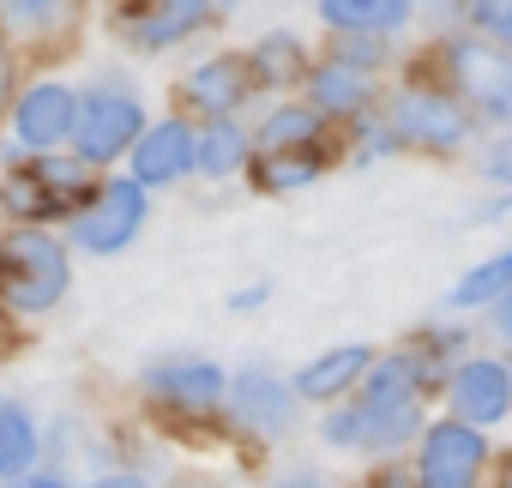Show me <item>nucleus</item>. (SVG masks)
<instances>
[{
	"label": "nucleus",
	"mask_w": 512,
	"mask_h": 488,
	"mask_svg": "<svg viewBox=\"0 0 512 488\" xmlns=\"http://www.w3.org/2000/svg\"><path fill=\"white\" fill-rule=\"evenodd\" d=\"M302 43L296 37H266L260 43V55H253L247 67H253V79H266V85H290L296 73H302V55H296Z\"/></svg>",
	"instance_id": "24"
},
{
	"label": "nucleus",
	"mask_w": 512,
	"mask_h": 488,
	"mask_svg": "<svg viewBox=\"0 0 512 488\" xmlns=\"http://www.w3.org/2000/svg\"><path fill=\"white\" fill-rule=\"evenodd\" d=\"M145 386H151V398L169 404V410H211L229 380H223V368H211V362H157V368L145 374Z\"/></svg>",
	"instance_id": "11"
},
{
	"label": "nucleus",
	"mask_w": 512,
	"mask_h": 488,
	"mask_svg": "<svg viewBox=\"0 0 512 488\" xmlns=\"http://www.w3.org/2000/svg\"><path fill=\"white\" fill-rule=\"evenodd\" d=\"M410 434H422V398H416V362L392 356L368 374L356 410L326 416V440L332 446H404Z\"/></svg>",
	"instance_id": "1"
},
{
	"label": "nucleus",
	"mask_w": 512,
	"mask_h": 488,
	"mask_svg": "<svg viewBox=\"0 0 512 488\" xmlns=\"http://www.w3.org/2000/svg\"><path fill=\"white\" fill-rule=\"evenodd\" d=\"M512 290V254H494L488 266H476L458 290H452V302L458 308H476V302H494V296H506Z\"/></svg>",
	"instance_id": "23"
},
{
	"label": "nucleus",
	"mask_w": 512,
	"mask_h": 488,
	"mask_svg": "<svg viewBox=\"0 0 512 488\" xmlns=\"http://www.w3.org/2000/svg\"><path fill=\"white\" fill-rule=\"evenodd\" d=\"M452 79L482 121H512V55L488 43H452Z\"/></svg>",
	"instance_id": "7"
},
{
	"label": "nucleus",
	"mask_w": 512,
	"mask_h": 488,
	"mask_svg": "<svg viewBox=\"0 0 512 488\" xmlns=\"http://www.w3.org/2000/svg\"><path fill=\"white\" fill-rule=\"evenodd\" d=\"M470 19H476L482 37H494V43L512 49V0H470Z\"/></svg>",
	"instance_id": "26"
},
{
	"label": "nucleus",
	"mask_w": 512,
	"mask_h": 488,
	"mask_svg": "<svg viewBox=\"0 0 512 488\" xmlns=\"http://www.w3.org/2000/svg\"><path fill=\"white\" fill-rule=\"evenodd\" d=\"M241 157H247V139H241L235 121L217 115L205 133H193V169H199V175H211V181H217V175H235Z\"/></svg>",
	"instance_id": "19"
},
{
	"label": "nucleus",
	"mask_w": 512,
	"mask_h": 488,
	"mask_svg": "<svg viewBox=\"0 0 512 488\" xmlns=\"http://www.w3.org/2000/svg\"><path fill=\"white\" fill-rule=\"evenodd\" d=\"M67 248L43 229V223H25L13 235H0V302L13 314H49L61 296H67Z\"/></svg>",
	"instance_id": "2"
},
{
	"label": "nucleus",
	"mask_w": 512,
	"mask_h": 488,
	"mask_svg": "<svg viewBox=\"0 0 512 488\" xmlns=\"http://www.w3.org/2000/svg\"><path fill=\"white\" fill-rule=\"evenodd\" d=\"M139 229H145V187L139 181H103L73 211V241L85 254H121Z\"/></svg>",
	"instance_id": "4"
},
{
	"label": "nucleus",
	"mask_w": 512,
	"mask_h": 488,
	"mask_svg": "<svg viewBox=\"0 0 512 488\" xmlns=\"http://www.w3.org/2000/svg\"><path fill=\"white\" fill-rule=\"evenodd\" d=\"M85 169L91 163H67L55 151H31V163L0 187V205L25 223H43V217H73V205L85 199Z\"/></svg>",
	"instance_id": "3"
},
{
	"label": "nucleus",
	"mask_w": 512,
	"mask_h": 488,
	"mask_svg": "<svg viewBox=\"0 0 512 488\" xmlns=\"http://www.w3.org/2000/svg\"><path fill=\"white\" fill-rule=\"evenodd\" d=\"M392 127L404 139H416V145H434V151H446V145L464 139V115L446 97H428V91H404L398 109H392Z\"/></svg>",
	"instance_id": "13"
},
{
	"label": "nucleus",
	"mask_w": 512,
	"mask_h": 488,
	"mask_svg": "<svg viewBox=\"0 0 512 488\" xmlns=\"http://www.w3.org/2000/svg\"><path fill=\"white\" fill-rule=\"evenodd\" d=\"M362 374H368V350H362V344H344V350L314 356V362L296 374V392H302V398H338V392L356 386Z\"/></svg>",
	"instance_id": "17"
},
{
	"label": "nucleus",
	"mask_w": 512,
	"mask_h": 488,
	"mask_svg": "<svg viewBox=\"0 0 512 488\" xmlns=\"http://www.w3.org/2000/svg\"><path fill=\"white\" fill-rule=\"evenodd\" d=\"M73 121H79V91L73 85H31L19 103H13V127H19V145L25 151H55L73 139Z\"/></svg>",
	"instance_id": "9"
},
{
	"label": "nucleus",
	"mask_w": 512,
	"mask_h": 488,
	"mask_svg": "<svg viewBox=\"0 0 512 488\" xmlns=\"http://www.w3.org/2000/svg\"><path fill=\"white\" fill-rule=\"evenodd\" d=\"M506 374H512V368H506Z\"/></svg>",
	"instance_id": "36"
},
{
	"label": "nucleus",
	"mask_w": 512,
	"mask_h": 488,
	"mask_svg": "<svg viewBox=\"0 0 512 488\" xmlns=\"http://www.w3.org/2000/svg\"><path fill=\"white\" fill-rule=\"evenodd\" d=\"M296 488H326V482H296Z\"/></svg>",
	"instance_id": "34"
},
{
	"label": "nucleus",
	"mask_w": 512,
	"mask_h": 488,
	"mask_svg": "<svg viewBox=\"0 0 512 488\" xmlns=\"http://www.w3.org/2000/svg\"><path fill=\"white\" fill-rule=\"evenodd\" d=\"M13 488H67V482H61L55 470H19V482H13Z\"/></svg>",
	"instance_id": "29"
},
{
	"label": "nucleus",
	"mask_w": 512,
	"mask_h": 488,
	"mask_svg": "<svg viewBox=\"0 0 512 488\" xmlns=\"http://www.w3.org/2000/svg\"><path fill=\"white\" fill-rule=\"evenodd\" d=\"M500 320H506V332H512V290H506V308H500Z\"/></svg>",
	"instance_id": "33"
},
{
	"label": "nucleus",
	"mask_w": 512,
	"mask_h": 488,
	"mask_svg": "<svg viewBox=\"0 0 512 488\" xmlns=\"http://www.w3.org/2000/svg\"><path fill=\"white\" fill-rule=\"evenodd\" d=\"M67 13V0H0V19H7L13 31H43Z\"/></svg>",
	"instance_id": "25"
},
{
	"label": "nucleus",
	"mask_w": 512,
	"mask_h": 488,
	"mask_svg": "<svg viewBox=\"0 0 512 488\" xmlns=\"http://www.w3.org/2000/svg\"><path fill=\"white\" fill-rule=\"evenodd\" d=\"M506 488H512V476H506Z\"/></svg>",
	"instance_id": "35"
},
{
	"label": "nucleus",
	"mask_w": 512,
	"mask_h": 488,
	"mask_svg": "<svg viewBox=\"0 0 512 488\" xmlns=\"http://www.w3.org/2000/svg\"><path fill=\"white\" fill-rule=\"evenodd\" d=\"M422 434H428L422 440V488H476L482 458H488L476 422H434Z\"/></svg>",
	"instance_id": "8"
},
{
	"label": "nucleus",
	"mask_w": 512,
	"mask_h": 488,
	"mask_svg": "<svg viewBox=\"0 0 512 488\" xmlns=\"http://www.w3.org/2000/svg\"><path fill=\"white\" fill-rule=\"evenodd\" d=\"M7 85H13V67H7V55H0V97H7Z\"/></svg>",
	"instance_id": "32"
},
{
	"label": "nucleus",
	"mask_w": 512,
	"mask_h": 488,
	"mask_svg": "<svg viewBox=\"0 0 512 488\" xmlns=\"http://www.w3.org/2000/svg\"><path fill=\"white\" fill-rule=\"evenodd\" d=\"M139 133H145V109L133 91H85L79 97V121H73L79 163H115Z\"/></svg>",
	"instance_id": "5"
},
{
	"label": "nucleus",
	"mask_w": 512,
	"mask_h": 488,
	"mask_svg": "<svg viewBox=\"0 0 512 488\" xmlns=\"http://www.w3.org/2000/svg\"><path fill=\"white\" fill-rule=\"evenodd\" d=\"M205 19H211V0H121L115 7V31L133 49H169L193 37Z\"/></svg>",
	"instance_id": "6"
},
{
	"label": "nucleus",
	"mask_w": 512,
	"mask_h": 488,
	"mask_svg": "<svg viewBox=\"0 0 512 488\" xmlns=\"http://www.w3.org/2000/svg\"><path fill=\"white\" fill-rule=\"evenodd\" d=\"M452 404H458V422H500L512 404V374L500 362H464L452 374Z\"/></svg>",
	"instance_id": "12"
},
{
	"label": "nucleus",
	"mask_w": 512,
	"mask_h": 488,
	"mask_svg": "<svg viewBox=\"0 0 512 488\" xmlns=\"http://www.w3.org/2000/svg\"><path fill=\"white\" fill-rule=\"evenodd\" d=\"M296 145H320V109H272L253 151H296Z\"/></svg>",
	"instance_id": "21"
},
{
	"label": "nucleus",
	"mask_w": 512,
	"mask_h": 488,
	"mask_svg": "<svg viewBox=\"0 0 512 488\" xmlns=\"http://www.w3.org/2000/svg\"><path fill=\"white\" fill-rule=\"evenodd\" d=\"M37 416L19 398H0V476H19L37 464Z\"/></svg>",
	"instance_id": "18"
},
{
	"label": "nucleus",
	"mask_w": 512,
	"mask_h": 488,
	"mask_svg": "<svg viewBox=\"0 0 512 488\" xmlns=\"http://www.w3.org/2000/svg\"><path fill=\"white\" fill-rule=\"evenodd\" d=\"M320 19L344 37H386L410 19V0H320Z\"/></svg>",
	"instance_id": "16"
},
{
	"label": "nucleus",
	"mask_w": 512,
	"mask_h": 488,
	"mask_svg": "<svg viewBox=\"0 0 512 488\" xmlns=\"http://www.w3.org/2000/svg\"><path fill=\"white\" fill-rule=\"evenodd\" d=\"M362 97H368V79H362V67H350V61H332V67H320V73H314V109H320V115L356 109Z\"/></svg>",
	"instance_id": "22"
},
{
	"label": "nucleus",
	"mask_w": 512,
	"mask_h": 488,
	"mask_svg": "<svg viewBox=\"0 0 512 488\" xmlns=\"http://www.w3.org/2000/svg\"><path fill=\"white\" fill-rule=\"evenodd\" d=\"M91 488H151V482H139V476H97Z\"/></svg>",
	"instance_id": "30"
},
{
	"label": "nucleus",
	"mask_w": 512,
	"mask_h": 488,
	"mask_svg": "<svg viewBox=\"0 0 512 488\" xmlns=\"http://www.w3.org/2000/svg\"><path fill=\"white\" fill-rule=\"evenodd\" d=\"M127 151H133V181H139V187L181 181V175L193 169V127H187V121H157V127H145Z\"/></svg>",
	"instance_id": "10"
},
{
	"label": "nucleus",
	"mask_w": 512,
	"mask_h": 488,
	"mask_svg": "<svg viewBox=\"0 0 512 488\" xmlns=\"http://www.w3.org/2000/svg\"><path fill=\"white\" fill-rule=\"evenodd\" d=\"M229 398H235V416L253 428V434H284L290 428V416H296V398H290V386L284 380H272V374H241L235 386H223Z\"/></svg>",
	"instance_id": "14"
},
{
	"label": "nucleus",
	"mask_w": 512,
	"mask_h": 488,
	"mask_svg": "<svg viewBox=\"0 0 512 488\" xmlns=\"http://www.w3.org/2000/svg\"><path fill=\"white\" fill-rule=\"evenodd\" d=\"M338 61H350V67H374V61H380V49H374V37H356V43H344V49H338Z\"/></svg>",
	"instance_id": "27"
},
{
	"label": "nucleus",
	"mask_w": 512,
	"mask_h": 488,
	"mask_svg": "<svg viewBox=\"0 0 512 488\" xmlns=\"http://www.w3.org/2000/svg\"><path fill=\"white\" fill-rule=\"evenodd\" d=\"M247 91H253V67L241 55H217V61H205V67L187 73V97L199 109H211V115H229Z\"/></svg>",
	"instance_id": "15"
},
{
	"label": "nucleus",
	"mask_w": 512,
	"mask_h": 488,
	"mask_svg": "<svg viewBox=\"0 0 512 488\" xmlns=\"http://www.w3.org/2000/svg\"><path fill=\"white\" fill-rule=\"evenodd\" d=\"M482 169H488V175H494V181H512V139H506V145H494V151H488V163H482Z\"/></svg>",
	"instance_id": "28"
},
{
	"label": "nucleus",
	"mask_w": 512,
	"mask_h": 488,
	"mask_svg": "<svg viewBox=\"0 0 512 488\" xmlns=\"http://www.w3.org/2000/svg\"><path fill=\"white\" fill-rule=\"evenodd\" d=\"M368 488H410V476H398V470H386V476H374ZM416 488H422V482H416Z\"/></svg>",
	"instance_id": "31"
},
{
	"label": "nucleus",
	"mask_w": 512,
	"mask_h": 488,
	"mask_svg": "<svg viewBox=\"0 0 512 488\" xmlns=\"http://www.w3.org/2000/svg\"><path fill=\"white\" fill-rule=\"evenodd\" d=\"M320 145H296V151H260V163H253V181H260L266 193H284V187H302L320 175Z\"/></svg>",
	"instance_id": "20"
}]
</instances>
